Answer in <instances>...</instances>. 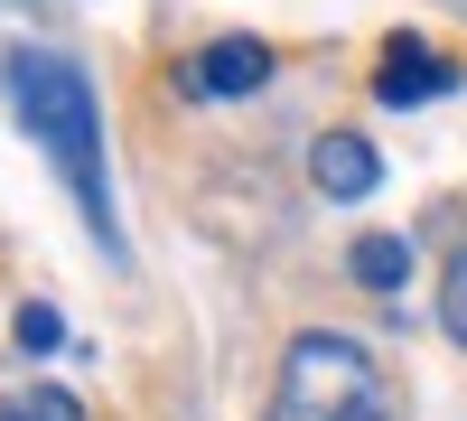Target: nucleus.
<instances>
[{
	"instance_id": "nucleus-1",
	"label": "nucleus",
	"mask_w": 467,
	"mask_h": 421,
	"mask_svg": "<svg viewBox=\"0 0 467 421\" xmlns=\"http://www.w3.org/2000/svg\"><path fill=\"white\" fill-rule=\"evenodd\" d=\"M10 103H19V132L37 141V160H47L66 178V197L85 206L94 244L122 253V225H112V169H103V112H94L85 66L57 57V47H19L10 57Z\"/></svg>"
},
{
	"instance_id": "nucleus-2",
	"label": "nucleus",
	"mask_w": 467,
	"mask_h": 421,
	"mask_svg": "<svg viewBox=\"0 0 467 421\" xmlns=\"http://www.w3.org/2000/svg\"><path fill=\"white\" fill-rule=\"evenodd\" d=\"M262 421H402V403H393V374L374 365L365 337L299 328L281 347V374H271Z\"/></svg>"
},
{
	"instance_id": "nucleus-3",
	"label": "nucleus",
	"mask_w": 467,
	"mask_h": 421,
	"mask_svg": "<svg viewBox=\"0 0 467 421\" xmlns=\"http://www.w3.org/2000/svg\"><path fill=\"white\" fill-rule=\"evenodd\" d=\"M440 94H458V66L431 47V37H383V57H374V103L411 112V103H440Z\"/></svg>"
},
{
	"instance_id": "nucleus-4",
	"label": "nucleus",
	"mask_w": 467,
	"mask_h": 421,
	"mask_svg": "<svg viewBox=\"0 0 467 421\" xmlns=\"http://www.w3.org/2000/svg\"><path fill=\"white\" fill-rule=\"evenodd\" d=\"M262 85H271V47H262V37H206V47L178 66V94H197V103L262 94Z\"/></svg>"
},
{
	"instance_id": "nucleus-5",
	"label": "nucleus",
	"mask_w": 467,
	"mask_h": 421,
	"mask_svg": "<svg viewBox=\"0 0 467 421\" xmlns=\"http://www.w3.org/2000/svg\"><path fill=\"white\" fill-rule=\"evenodd\" d=\"M374 178H383V160H374L356 132H318V141H308V187H318V197L365 206V197H374Z\"/></svg>"
},
{
	"instance_id": "nucleus-6",
	"label": "nucleus",
	"mask_w": 467,
	"mask_h": 421,
	"mask_svg": "<svg viewBox=\"0 0 467 421\" xmlns=\"http://www.w3.org/2000/svg\"><path fill=\"white\" fill-rule=\"evenodd\" d=\"M346 272H356L374 300H402V281H411V244H402V235H356Z\"/></svg>"
},
{
	"instance_id": "nucleus-7",
	"label": "nucleus",
	"mask_w": 467,
	"mask_h": 421,
	"mask_svg": "<svg viewBox=\"0 0 467 421\" xmlns=\"http://www.w3.org/2000/svg\"><path fill=\"white\" fill-rule=\"evenodd\" d=\"M0 421H85V403L66 384H19V394H0Z\"/></svg>"
},
{
	"instance_id": "nucleus-8",
	"label": "nucleus",
	"mask_w": 467,
	"mask_h": 421,
	"mask_svg": "<svg viewBox=\"0 0 467 421\" xmlns=\"http://www.w3.org/2000/svg\"><path fill=\"white\" fill-rule=\"evenodd\" d=\"M440 328L467 347V244H458V262H449V290H440Z\"/></svg>"
},
{
	"instance_id": "nucleus-9",
	"label": "nucleus",
	"mask_w": 467,
	"mask_h": 421,
	"mask_svg": "<svg viewBox=\"0 0 467 421\" xmlns=\"http://www.w3.org/2000/svg\"><path fill=\"white\" fill-rule=\"evenodd\" d=\"M57 337H66L57 310H19V347H57Z\"/></svg>"
},
{
	"instance_id": "nucleus-10",
	"label": "nucleus",
	"mask_w": 467,
	"mask_h": 421,
	"mask_svg": "<svg viewBox=\"0 0 467 421\" xmlns=\"http://www.w3.org/2000/svg\"><path fill=\"white\" fill-rule=\"evenodd\" d=\"M449 10H467V0H449Z\"/></svg>"
}]
</instances>
